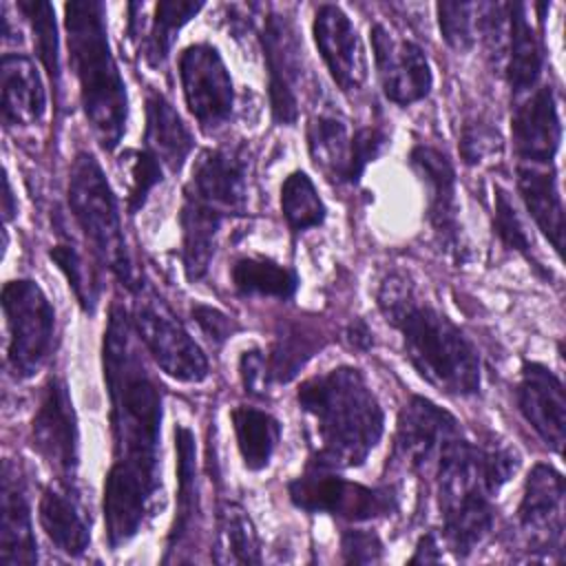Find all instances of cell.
Returning a JSON list of instances; mask_svg holds the SVG:
<instances>
[{"instance_id":"cell-21","label":"cell","mask_w":566,"mask_h":566,"mask_svg":"<svg viewBox=\"0 0 566 566\" xmlns=\"http://www.w3.org/2000/svg\"><path fill=\"white\" fill-rule=\"evenodd\" d=\"M2 122L7 126L38 124L46 111L42 77L31 57L7 53L0 62Z\"/></svg>"},{"instance_id":"cell-30","label":"cell","mask_w":566,"mask_h":566,"mask_svg":"<svg viewBox=\"0 0 566 566\" xmlns=\"http://www.w3.org/2000/svg\"><path fill=\"white\" fill-rule=\"evenodd\" d=\"M217 564H259L261 548L256 528L237 502H221L217 511V542L214 555Z\"/></svg>"},{"instance_id":"cell-35","label":"cell","mask_w":566,"mask_h":566,"mask_svg":"<svg viewBox=\"0 0 566 566\" xmlns=\"http://www.w3.org/2000/svg\"><path fill=\"white\" fill-rule=\"evenodd\" d=\"M316 332L307 329L301 323H292L283 329V334L276 336L268 374L272 380L287 382L298 374V369L305 365V360L321 347V343L314 338Z\"/></svg>"},{"instance_id":"cell-13","label":"cell","mask_w":566,"mask_h":566,"mask_svg":"<svg viewBox=\"0 0 566 566\" xmlns=\"http://www.w3.org/2000/svg\"><path fill=\"white\" fill-rule=\"evenodd\" d=\"M409 166L418 175L427 192V219L438 243L455 259L464 261L462 228L458 219L455 170L447 153L429 144H416L409 153Z\"/></svg>"},{"instance_id":"cell-4","label":"cell","mask_w":566,"mask_h":566,"mask_svg":"<svg viewBox=\"0 0 566 566\" xmlns=\"http://www.w3.org/2000/svg\"><path fill=\"white\" fill-rule=\"evenodd\" d=\"M106 7L99 0L64 4L71 62L80 82L84 115L97 144L115 150L126 130L128 97L106 35Z\"/></svg>"},{"instance_id":"cell-38","label":"cell","mask_w":566,"mask_h":566,"mask_svg":"<svg viewBox=\"0 0 566 566\" xmlns=\"http://www.w3.org/2000/svg\"><path fill=\"white\" fill-rule=\"evenodd\" d=\"M49 256L60 268L64 279L69 281V287L73 290L77 303L84 312H93L97 305V283L93 281L91 272L86 270L80 252L71 243H57L49 250Z\"/></svg>"},{"instance_id":"cell-29","label":"cell","mask_w":566,"mask_h":566,"mask_svg":"<svg viewBox=\"0 0 566 566\" xmlns=\"http://www.w3.org/2000/svg\"><path fill=\"white\" fill-rule=\"evenodd\" d=\"M230 418L243 464L250 471L265 469L281 440V422L268 411L243 405L234 407Z\"/></svg>"},{"instance_id":"cell-28","label":"cell","mask_w":566,"mask_h":566,"mask_svg":"<svg viewBox=\"0 0 566 566\" xmlns=\"http://www.w3.org/2000/svg\"><path fill=\"white\" fill-rule=\"evenodd\" d=\"M175 449H177V515L168 533V555L175 553L197 528L199 520V489H197V447L195 436L188 427H175ZM166 555V557H168Z\"/></svg>"},{"instance_id":"cell-47","label":"cell","mask_w":566,"mask_h":566,"mask_svg":"<svg viewBox=\"0 0 566 566\" xmlns=\"http://www.w3.org/2000/svg\"><path fill=\"white\" fill-rule=\"evenodd\" d=\"M345 338L347 343L354 347V349H369L374 345V338H371V332L367 327V323L363 321H352L347 332H345Z\"/></svg>"},{"instance_id":"cell-22","label":"cell","mask_w":566,"mask_h":566,"mask_svg":"<svg viewBox=\"0 0 566 566\" xmlns=\"http://www.w3.org/2000/svg\"><path fill=\"white\" fill-rule=\"evenodd\" d=\"M192 146L195 139L175 106L161 93L150 91L146 95L144 150H148L170 172H179Z\"/></svg>"},{"instance_id":"cell-6","label":"cell","mask_w":566,"mask_h":566,"mask_svg":"<svg viewBox=\"0 0 566 566\" xmlns=\"http://www.w3.org/2000/svg\"><path fill=\"white\" fill-rule=\"evenodd\" d=\"M133 292L130 323L150 358L170 378L181 382H201L208 378L210 365L201 347L186 332L168 303L148 285L137 283Z\"/></svg>"},{"instance_id":"cell-10","label":"cell","mask_w":566,"mask_h":566,"mask_svg":"<svg viewBox=\"0 0 566 566\" xmlns=\"http://www.w3.org/2000/svg\"><path fill=\"white\" fill-rule=\"evenodd\" d=\"M265 66L270 111L276 124L298 119V84L303 80V42L294 22L283 13H268L259 35Z\"/></svg>"},{"instance_id":"cell-46","label":"cell","mask_w":566,"mask_h":566,"mask_svg":"<svg viewBox=\"0 0 566 566\" xmlns=\"http://www.w3.org/2000/svg\"><path fill=\"white\" fill-rule=\"evenodd\" d=\"M440 559H442V555H440V546H438L433 533H424L418 539L416 553L409 559V564H431V562H440Z\"/></svg>"},{"instance_id":"cell-18","label":"cell","mask_w":566,"mask_h":566,"mask_svg":"<svg viewBox=\"0 0 566 566\" xmlns=\"http://www.w3.org/2000/svg\"><path fill=\"white\" fill-rule=\"evenodd\" d=\"M520 526L542 542L559 548L564 533V478L551 464H535L524 482V495L517 509Z\"/></svg>"},{"instance_id":"cell-40","label":"cell","mask_w":566,"mask_h":566,"mask_svg":"<svg viewBox=\"0 0 566 566\" xmlns=\"http://www.w3.org/2000/svg\"><path fill=\"white\" fill-rule=\"evenodd\" d=\"M128 155H130L128 212L135 214L144 208L150 190L164 179V166L148 150H133Z\"/></svg>"},{"instance_id":"cell-2","label":"cell","mask_w":566,"mask_h":566,"mask_svg":"<svg viewBox=\"0 0 566 566\" xmlns=\"http://www.w3.org/2000/svg\"><path fill=\"white\" fill-rule=\"evenodd\" d=\"M385 321L402 336L405 356L436 389L449 396L480 391V354L469 336L438 307L422 301L409 276L391 272L378 287Z\"/></svg>"},{"instance_id":"cell-19","label":"cell","mask_w":566,"mask_h":566,"mask_svg":"<svg viewBox=\"0 0 566 566\" xmlns=\"http://www.w3.org/2000/svg\"><path fill=\"white\" fill-rule=\"evenodd\" d=\"M511 133L513 146L524 161L533 166H551L562 139V124L551 86L537 88L515 108Z\"/></svg>"},{"instance_id":"cell-7","label":"cell","mask_w":566,"mask_h":566,"mask_svg":"<svg viewBox=\"0 0 566 566\" xmlns=\"http://www.w3.org/2000/svg\"><path fill=\"white\" fill-rule=\"evenodd\" d=\"M2 312L9 329V367L15 378H31L40 371L53 349V305L35 281L18 279L2 287Z\"/></svg>"},{"instance_id":"cell-12","label":"cell","mask_w":566,"mask_h":566,"mask_svg":"<svg viewBox=\"0 0 566 566\" xmlns=\"http://www.w3.org/2000/svg\"><path fill=\"white\" fill-rule=\"evenodd\" d=\"M190 197L223 217H241L248 206V157L243 148H208L192 166L184 188Z\"/></svg>"},{"instance_id":"cell-5","label":"cell","mask_w":566,"mask_h":566,"mask_svg":"<svg viewBox=\"0 0 566 566\" xmlns=\"http://www.w3.org/2000/svg\"><path fill=\"white\" fill-rule=\"evenodd\" d=\"M69 208L84 232L97 261L111 270L128 290L142 279L128 256L117 199L104 177L102 166L91 153H77L69 170Z\"/></svg>"},{"instance_id":"cell-41","label":"cell","mask_w":566,"mask_h":566,"mask_svg":"<svg viewBox=\"0 0 566 566\" xmlns=\"http://www.w3.org/2000/svg\"><path fill=\"white\" fill-rule=\"evenodd\" d=\"M389 135L380 126H363L349 139V168H347V184H358L365 168L382 153L387 146Z\"/></svg>"},{"instance_id":"cell-15","label":"cell","mask_w":566,"mask_h":566,"mask_svg":"<svg viewBox=\"0 0 566 566\" xmlns=\"http://www.w3.org/2000/svg\"><path fill=\"white\" fill-rule=\"evenodd\" d=\"M455 431L460 424L449 411L422 396H411L400 409L389 460L405 469H420Z\"/></svg>"},{"instance_id":"cell-25","label":"cell","mask_w":566,"mask_h":566,"mask_svg":"<svg viewBox=\"0 0 566 566\" xmlns=\"http://www.w3.org/2000/svg\"><path fill=\"white\" fill-rule=\"evenodd\" d=\"M517 188L520 197L535 219L537 228L551 241L555 252L564 248V206L557 188L555 172L533 164L517 166Z\"/></svg>"},{"instance_id":"cell-8","label":"cell","mask_w":566,"mask_h":566,"mask_svg":"<svg viewBox=\"0 0 566 566\" xmlns=\"http://www.w3.org/2000/svg\"><path fill=\"white\" fill-rule=\"evenodd\" d=\"M287 493L292 504L307 513H332L352 522L374 520L398 509L391 486H365L312 462L287 484Z\"/></svg>"},{"instance_id":"cell-1","label":"cell","mask_w":566,"mask_h":566,"mask_svg":"<svg viewBox=\"0 0 566 566\" xmlns=\"http://www.w3.org/2000/svg\"><path fill=\"white\" fill-rule=\"evenodd\" d=\"M104 380L111 398L113 464L104 480V524L115 551L146 522L159 491L161 391L148 374L133 323L119 303L111 305L102 340Z\"/></svg>"},{"instance_id":"cell-37","label":"cell","mask_w":566,"mask_h":566,"mask_svg":"<svg viewBox=\"0 0 566 566\" xmlns=\"http://www.w3.org/2000/svg\"><path fill=\"white\" fill-rule=\"evenodd\" d=\"M493 201H495V208H493V232L497 234V239L502 241V245L509 248V250H513V252H517V254H522V256L531 263V268H533L537 274L551 276V272H546V270L542 268V263L535 259L531 239H528V234H526V230H524V223H522L520 217H517V210H515V206H513L509 192H506L504 188L495 186V197H493Z\"/></svg>"},{"instance_id":"cell-23","label":"cell","mask_w":566,"mask_h":566,"mask_svg":"<svg viewBox=\"0 0 566 566\" xmlns=\"http://www.w3.org/2000/svg\"><path fill=\"white\" fill-rule=\"evenodd\" d=\"M442 535L455 557H467L493 528L495 504L493 495L473 491L453 500L440 502Z\"/></svg>"},{"instance_id":"cell-27","label":"cell","mask_w":566,"mask_h":566,"mask_svg":"<svg viewBox=\"0 0 566 566\" xmlns=\"http://www.w3.org/2000/svg\"><path fill=\"white\" fill-rule=\"evenodd\" d=\"M226 217L217 210L184 197L179 210V226H181V261L188 281H199L206 276L210 261L214 256V243Z\"/></svg>"},{"instance_id":"cell-33","label":"cell","mask_w":566,"mask_h":566,"mask_svg":"<svg viewBox=\"0 0 566 566\" xmlns=\"http://www.w3.org/2000/svg\"><path fill=\"white\" fill-rule=\"evenodd\" d=\"M201 9H203V2H188V0H161L155 7V18L144 40V57L150 66L164 64L177 31L190 18H195Z\"/></svg>"},{"instance_id":"cell-48","label":"cell","mask_w":566,"mask_h":566,"mask_svg":"<svg viewBox=\"0 0 566 566\" xmlns=\"http://www.w3.org/2000/svg\"><path fill=\"white\" fill-rule=\"evenodd\" d=\"M15 212L13 208V195H11V186L9 179H4V219H11Z\"/></svg>"},{"instance_id":"cell-16","label":"cell","mask_w":566,"mask_h":566,"mask_svg":"<svg viewBox=\"0 0 566 566\" xmlns=\"http://www.w3.org/2000/svg\"><path fill=\"white\" fill-rule=\"evenodd\" d=\"M312 33L321 57L340 91H358L367 77L365 49L356 27L338 4H321L314 13Z\"/></svg>"},{"instance_id":"cell-32","label":"cell","mask_w":566,"mask_h":566,"mask_svg":"<svg viewBox=\"0 0 566 566\" xmlns=\"http://www.w3.org/2000/svg\"><path fill=\"white\" fill-rule=\"evenodd\" d=\"M230 276L241 296H274L285 301L292 298L298 287V276L294 270L265 256L237 259Z\"/></svg>"},{"instance_id":"cell-39","label":"cell","mask_w":566,"mask_h":566,"mask_svg":"<svg viewBox=\"0 0 566 566\" xmlns=\"http://www.w3.org/2000/svg\"><path fill=\"white\" fill-rule=\"evenodd\" d=\"M438 22L444 42L455 51H469L475 42L478 4L475 2H438Z\"/></svg>"},{"instance_id":"cell-11","label":"cell","mask_w":566,"mask_h":566,"mask_svg":"<svg viewBox=\"0 0 566 566\" xmlns=\"http://www.w3.org/2000/svg\"><path fill=\"white\" fill-rule=\"evenodd\" d=\"M31 444L35 453L71 486L80 464L77 418L69 387L62 378H49L42 389L40 407L31 422Z\"/></svg>"},{"instance_id":"cell-24","label":"cell","mask_w":566,"mask_h":566,"mask_svg":"<svg viewBox=\"0 0 566 566\" xmlns=\"http://www.w3.org/2000/svg\"><path fill=\"white\" fill-rule=\"evenodd\" d=\"M542 44L524 2H506V82L513 95L531 91L542 75Z\"/></svg>"},{"instance_id":"cell-44","label":"cell","mask_w":566,"mask_h":566,"mask_svg":"<svg viewBox=\"0 0 566 566\" xmlns=\"http://www.w3.org/2000/svg\"><path fill=\"white\" fill-rule=\"evenodd\" d=\"M195 323L201 327V332L217 345L226 343L234 332H239V325L234 323V318H230L228 314H223L221 310L217 307H210V305H192L190 310Z\"/></svg>"},{"instance_id":"cell-45","label":"cell","mask_w":566,"mask_h":566,"mask_svg":"<svg viewBox=\"0 0 566 566\" xmlns=\"http://www.w3.org/2000/svg\"><path fill=\"white\" fill-rule=\"evenodd\" d=\"M239 371H241V380H243V387L248 394H252V396L265 394V382L270 380V374H268V360L261 349L243 352V356L239 360Z\"/></svg>"},{"instance_id":"cell-26","label":"cell","mask_w":566,"mask_h":566,"mask_svg":"<svg viewBox=\"0 0 566 566\" xmlns=\"http://www.w3.org/2000/svg\"><path fill=\"white\" fill-rule=\"evenodd\" d=\"M38 520L44 528L46 537L53 542L55 548L71 557H80L91 542L88 522L75 502V497L69 493V486H46L40 506H38Z\"/></svg>"},{"instance_id":"cell-34","label":"cell","mask_w":566,"mask_h":566,"mask_svg":"<svg viewBox=\"0 0 566 566\" xmlns=\"http://www.w3.org/2000/svg\"><path fill=\"white\" fill-rule=\"evenodd\" d=\"M281 212L292 232L318 228L325 221V203L303 170H294L285 177L281 186Z\"/></svg>"},{"instance_id":"cell-17","label":"cell","mask_w":566,"mask_h":566,"mask_svg":"<svg viewBox=\"0 0 566 566\" xmlns=\"http://www.w3.org/2000/svg\"><path fill=\"white\" fill-rule=\"evenodd\" d=\"M515 400L524 420L537 436L562 453L566 438V396L562 380L542 363H524Z\"/></svg>"},{"instance_id":"cell-36","label":"cell","mask_w":566,"mask_h":566,"mask_svg":"<svg viewBox=\"0 0 566 566\" xmlns=\"http://www.w3.org/2000/svg\"><path fill=\"white\" fill-rule=\"evenodd\" d=\"M18 9L27 18L33 31L35 51L53 82V88L60 91V49H57V27L53 7L44 0H18Z\"/></svg>"},{"instance_id":"cell-14","label":"cell","mask_w":566,"mask_h":566,"mask_svg":"<svg viewBox=\"0 0 566 566\" xmlns=\"http://www.w3.org/2000/svg\"><path fill=\"white\" fill-rule=\"evenodd\" d=\"M371 46L380 86L389 102L398 106H409L429 95L433 82L431 69L424 51L416 42H398L382 24H374Z\"/></svg>"},{"instance_id":"cell-9","label":"cell","mask_w":566,"mask_h":566,"mask_svg":"<svg viewBox=\"0 0 566 566\" xmlns=\"http://www.w3.org/2000/svg\"><path fill=\"white\" fill-rule=\"evenodd\" d=\"M179 77L184 99L192 117L206 133L221 128L232 113V77L212 44L197 42L179 55Z\"/></svg>"},{"instance_id":"cell-31","label":"cell","mask_w":566,"mask_h":566,"mask_svg":"<svg viewBox=\"0 0 566 566\" xmlns=\"http://www.w3.org/2000/svg\"><path fill=\"white\" fill-rule=\"evenodd\" d=\"M349 139L352 137H347V126L338 117L318 115L307 124L310 157L329 181H347Z\"/></svg>"},{"instance_id":"cell-20","label":"cell","mask_w":566,"mask_h":566,"mask_svg":"<svg viewBox=\"0 0 566 566\" xmlns=\"http://www.w3.org/2000/svg\"><path fill=\"white\" fill-rule=\"evenodd\" d=\"M0 502V564H35L38 544L31 526V509L22 475L11 460L2 462Z\"/></svg>"},{"instance_id":"cell-3","label":"cell","mask_w":566,"mask_h":566,"mask_svg":"<svg viewBox=\"0 0 566 566\" xmlns=\"http://www.w3.org/2000/svg\"><path fill=\"white\" fill-rule=\"evenodd\" d=\"M296 400L316 431L318 447L312 464L332 471L360 467L382 436L380 402L356 367L340 365L307 378Z\"/></svg>"},{"instance_id":"cell-43","label":"cell","mask_w":566,"mask_h":566,"mask_svg":"<svg viewBox=\"0 0 566 566\" xmlns=\"http://www.w3.org/2000/svg\"><path fill=\"white\" fill-rule=\"evenodd\" d=\"M340 551L347 564H376L382 559V542L374 531L347 528L340 535Z\"/></svg>"},{"instance_id":"cell-42","label":"cell","mask_w":566,"mask_h":566,"mask_svg":"<svg viewBox=\"0 0 566 566\" xmlns=\"http://www.w3.org/2000/svg\"><path fill=\"white\" fill-rule=\"evenodd\" d=\"M500 148V133L489 122L469 119L460 133V155L464 164H478Z\"/></svg>"}]
</instances>
